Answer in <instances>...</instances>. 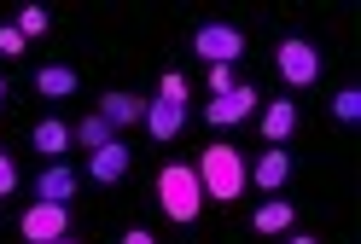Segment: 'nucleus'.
<instances>
[{
    "label": "nucleus",
    "instance_id": "nucleus-12",
    "mask_svg": "<svg viewBox=\"0 0 361 244\" xmlns=\"http://www.w3.org/2000/svg\"><path fill=\"white\" fill-rule=\"evenodd\" d=\"M99 117L111 122V134H117V128H128V122H140V117H146V99H140V94H123V87H117V94H105V99H99Z\"/></svg>",
    "mask_w": 361,
    "mask_h": 244
},
{
    "label": "nucleus",
    "instance_id": "nucleus-8",
    "mask_svg": "<svg viewBox=\"0 0 361 244\" xmlns=\"http://www.w3.org/2000/svg\"><path fill=\"white\" fill-rule=\"evenodd\" d=\"M71 198H76V169L47 163L41 181H35V204H71Z\"/></svg>",
    "mask_w": 361,
    "mask_h": 244
},
{
    "label": "nucleus",
    "instance_id": "nucleus-9",
    "mask_svg": "<svg viewBox=\"0 0 361 244\" xmlns=\"http://www.w3.org/2000/svg\"><path fill=\"white\" fill-rule=\"evenodd\" d=\"M146 128H152V140H175L180 128H187V105H169V99H146V117H140Z\"/></svg>",
    "mask_w": 361,
    "mask_h": 244
},
{
    "label": "nucleus",
    "instance_id": "nucleus-18",
    "mask_svg": "<svg viewBox=\"0 0 361 244\" xmlns=\"http://www.w3.org/2000/svg\"><path fill=\"white\" fill-rule=\"evenodd\" d=\"M332 117L338 122H355L361 117V94H355V87H338V94H332Z\"/></svg>",
    "mask_w": 361,
    "mask_h": 244
},
{
    "label": "nucleus",
    "instance_id": "nucleus-15",
    "mask_svg": "<svg viewBox=\"0 0 361 244\" xmlns=\"http://www.w3.org/2000/svg\"><path fill=\"white\" fill-rule=\"evenodd\" d=\"M291 221H298V210L286 204V198H268V204H257V215H251V227L268 238V233H291Z\"/></svg>",
    "mask_w": 361,
    "mask_h": 244
},
{
    "label": "nucleus",
    "instance_id": "nucleus-17",
    "mask_svg": "<svg viewBox=\"0 0 361 244\" xmlns=\"http://www.w3.org/2000/svg\"><path fill=\"white\" fill-rule=\"evenodd\" d=\"M47 24H53V18H47V6H24V12H18V35H24V41H35V35H47Z\"/></svg>",
    "mask_w": 361,
    "mask_h": 244
},
{
    "label": "nucleus",
    "instance_id": "nucleus-21",
    "mask_svg": "<svg viewBox=\"0 0 361 244\" xmlns=\"http://www.w3.org/2000/svg\"><path fill=\"white\" fill-rule=\"evenodd\" d=\"M12 186H18V163L6 158V151H0V198H6Z\"/></svg>",
    "mask_w": 361,
    "mask_h": 244
},
{
    "label": "nucleus",
    "instance_id": "nucleus-7",
    "mask_svg": "<svg viewBox=\"0 0 361 244\" xmlns=\"http://www.w3.org/2000/svg\"><path fill=\"white\" fill-rule=\"evenodd\" d=\"M128 163H134V151H128L123 140H111V146H99V151H87V174H94L99 186L123 181V174H128Z\"/></svg>",
    "mask_w": 361,
    "mask_h": 244
},
{
    "label": "nucleus",
    "instance_id": "nucleus-16",
    "mask_svg": "<svg viewBox=\"0 0 361 244\" xmlns=\"http://www.w3.org/2000/svg\"><path fill=\"white\" fill-rule=\"evenodd\" d=\"M71 140H76V146H87V151H99V146H111L117 134H111V122H105L99 110H94V117H82V122L71 128Z\"/></svg>",
    "mask_w": 361,
    "mask_h": 244
},
{
    "label": "nucleus",
    "instance_id": "nucleus-2",
    "mask_svg": "<svg viewBox=\"0 0 361 244\" xmlns=\"http://www.w3.org/2000/svg\"><path fill=\"white\" fill-rule=\"evenodd\" d=\"M157 210H164L169 221H198V210H204V186H198V174L187 163H169L164 174H157Z\"/></svg>",
    "mask_w": 361,
    "mask_h": 244
},
{
    "label": "nucleus",
    "instance_id": "nucleus-1",
    "mask_svg": "<svg viewBox=\"0 0 361 244\" xmlns=\"http://www.w3.org/2000/svg\"><path fill=\"white\" fill-rule=\"evenodd\" d=\"M198 186H204V198H216V204H233V198L245 192V158L233 146H204V158H198Z\"/></svg>",
    "mask_w": 361,
    "mask_h": 244
},
{
    "label": "nucleus",
    "instance_id": "nucleus-22",
    "mask_svg": "<svg viewBox=\"0 0 361 244\" xmlns=\"http://www.w3.org/2000/svg\"><path fill=\"white\" fill-rule=\"evenodd\" d=\"M0 53H6V58H18V53H24V35H18L12 24H6V30H0Z\"/></svg>",
    "mask_w": 361,
    "mask_h": 244
},
{
    "label": "nucleus",
    "instance_id": "nucleus-14",
    "mask_svg": "<svg viewBox=\"0 0 361 244\" xmlns=\"http://www.w3.org/2000/svg\"><path fill=\"white\" fill-rule=\"evenodd\" d=\"M30 146L41 151V158H64V151H71V128H64L59 117H47V122H35V134H30Z\"/></svg>",
    "mask_w": 361,
    "mask_h": 244
},
{
    "label": "nucleus",
    "instance_id": "nucleus-4",
    "mask_svg": "<svg viewBox=\"0 0 361 244\" xmlns=\"http://www.w3.org/2000/svg\"><path fill=\"white\" fill-rule=\"evenodd\" d=\"M18 233H24L30 244H53L71 233V204H30L24 221H18Z\"/></svg>",
    "mask_w": 361,
    "mask_h": 244
},
{
    "label": "nucleus",
    "instance_id": "nucleus-11",
    "mask_svg": "<svg viewBox=\"0 0 361 244\" xmlns=\"http://www.w3.org/2000/svg\"><path fill=\"white\" fill-rule=\"evenodd\" d=\"M291 134H298V105H291V99H268V110H262V140H268V146H286Z\"/></svg>",
    "mask_w": 361,
    "mask_h": 244
},
{
    "label": "nucleus",
    "instance_id": "nucleus-24",
    "mask_svg": "<svg viewBox=\"0 0 361 244\" xmlns=\"http://www.w3.org/2000/svg\"><path fill=\"white\" fill-rule=\"evenodd\" d=\"M286 244H314V238H309V233H291V238H286Z\"/></svg>",
    "mask_w": 361,
    "mask_h": 244
},
{
    "label": "nucleus",
    "instance_id": "nucleus-25",
    "mask_svg": "<svg viewBox=\"0 0 361 244\" xmlns=\"http://www.w3.org/2000/svg\"><path fill=\"white\" fill-rule=\"evenodd\" d=\"M53 244H76V238H71V233H64V238H53Z\"/></svg>",
    "mask_w": 361,
    "mask_h": 244
},
{
    "label": "nucleus",
    "instance_id": "nucleus-23",
    "mask_svg": "<svg viewBox=\"0 0 361 244\" xmlns=\"http://www.w3.org/2000/svg\"><path fill=\"white\" fill-rule=\"evenodd\" d=\"M123 244H157V238H152L146 227H134V233H123Z\"/></svg>",
    "mask_w": 361,
    "mask_h": 244
},
{
    "label": "nucleus",
    "instance_id": "nucleus-10",
    "mask_svg": "<svg viewBox=\"0 0 361 244\" xmlns=\"http://www.w3.org/2000/svg\"><path fill=\"white\" fill-rule=\"evenodd\" d=\"M245 181H257L262 192H280V186L291 181V158H286L280 146H268L262 158H257V169H245Z\"/></svg>",
    "mask_w": 361,
    "mask_h": 244
},
{
    "label": "nucleus",
    "instance_id": "nucleus-13",
    "mask_svg": "<svg viewBox=\"0 0 361 244\" xmlns=\"http://www.w3.org/2000/svg\"><path fill=\"white\" fill-rule=\"evenodd\" d=\"M35 94L41 99H71L76 94V70L71 64H41L35 70Z\"/></svg>",
    "mask_w": 361,
    "mask_h": 244
},
{
    "label": "nucleus",
    "instance_id": "nucleus-26",
    "mask_svg": "<svg viewBox=\"0 0 361 244\" xmlns=\"http://www.w3.org/2000/svg\"><path fill=\"white\" fill-rule=\"evenodd\" d=\"M0 99H6V76H0Z\"/></svg>",
    "mask_w": 361,
    "mask_h": 244
},
{
    "label": "nucleus",
    "instance_id": "nucleus-3",
    "mask_svg": "<svg viewBox=\"0 0 361 244\" xmlns=\"http://www.w3.org/2000/svg\"><path fill=\"white\" fill-rule=\"evenodd\" d=\"M274 64H280V76H286L291 87H309L314 76H321V53H314L303 35H286L280 53H274Z\"/></svg>",
    "mask_w": 361,
    "mask_h": 244
},
{
    "label": "nucleus",
    "instance_id": "nucleus-6",
    "mask_svg": "<svg viewBox=\"0 0 361 244\" xmlns=\"http://www.w3.org/2000/svg\"><path fill=\"white\" fill-rule=\"evenodd\" d=\"M257 87H245V82H233L228 94H216L210 105H204V117L216 122V128H233V122H245V117H257Z\"/></svg>",
    "mask_w": 361,
    "mask_h": 244
},
{
    "label": "nucleus",
    "instance_id": "nucleus-19",
    "mask_svg": "<svg viewBox=\"0 0 361 244\" xmlns=\"http://www.w3.org/2000/svg\"><path fill=\"white\" fill-rule=\"evenodd\" d=\"M157 99H169V105H187V76H164V82H157Z\"/></svg>",
    "mask_w": 361,
    "mask_h": 244
},
{
    "label": "nucleus",
    "instance_id": "nucleus-20",
    "mask_svg": "<svg viewBox=\"0 0 361 244\" xmlns=\"http://www.w3.org/2000/svg\"><path fill=\"white\" fill-rule=\"evenodd\" d=\"M228 87H233V64H210V99L228 94Z\"/></svg>",
    "mask_w": 361,
    "mask_h": 244
},
{
    "label": "nucleus",
    "instance_id": "nucleus-5",
    "mask_svg": "<svg viewBox=\"0 0 361 244\" xmlns=\"http://www.w3.org/2000/svg\"><path fill=\"white\" fill-rule=\"evenodd\" d=\"M192 53L204 58V64H233L239 53H245V35L233 30V24H204L192 35Z\"/></svg>",
    "mask_w": 361,
    "mask_h": 244
}]
</instances>
